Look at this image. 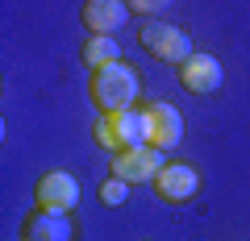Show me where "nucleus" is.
I'll return each instance as SVG.
<instances>
[{
	"label": "nucleus",
	"mask_w": 250,
	"mask_h": 241,
	"mask_svg": "<svg viewBox=\"0 0 250 241\" xmlns=\"http://www.w3.org/2000/svg\"><path fill=\"white\" fill-rule=\"evenodd\" d=\"M92 104L100 112H121V108H134L138 104V92H142V79L129 63H108L100 71H92Z\"/></svg>",
	"instance_id": "obj_1"
},
{
	"label": "nucleus",
	"mask_w": 250,
	"mask_h": 241,
	"mask_svg": "<svg viewBox=\"0 0 250 241\" xmlns=\"http://www.w3.org/2000/svg\"><path fill=\"white\" fill-rule=\"evenodd\" d=\"M125 4H129L134 17H159V13H167L175 0H125Z\"/></svg>",
	"instance_id": "obj_13"
},
{
	"label": "nucleus",
	"mask_w": 250,
	"mask_h": 241,
	"mask_svg": "<svg viewBox=\"0 0 250 241\" xmlns=\"http://www.w3.org/2000/svg\"><path fill=\"white\" fill-rule=\"evenodd\" d=\"M38 208H50V212H75L80 208V179L67 175V170H46L38 179Z\"/></svg>",
	"instance_id": "obj_6"
},
{
	"label": "nucleus",
	"mask_w": 250,
	"mask_h": 241,
	"mask_svg": "<svg viewBox=\"0 0 250 241\" xmlns=\"http://www.w3.org/2000/svg\"><path fill=\"white\" fill-rule=\"evenodd\" d=\"M138 42H142V50L150 54V58L171 63V67H179L188 54H192V37H188V29H179L175 21H146V25L138 29Z\"/></svg>",
	"instance_id": "obj_3"
},
{
	"label": "nucleus",
	"mask_w": 250,
	"mask_h": 241,
	"mask_svg": "<svg viewBox=\"0 0 250 241\" xmlns=\"http://www.w3.org/2000/svg\"><path fill=\"white\" fill-rule=\"evenodd\" d=\"M92 137H96V146H100V150H108V154L134 150V146H150V121H146V108L100 112Z\"/></svg>",
	"instance_id": "obj_2"
},
{
	"label": "nucleus",
	"mask_w": 250,
	"mask_h": 241,
	"mask_svg": "<svg viewBox=\"0 0 250 241\" xmlns=\"http://www.w3.org/2000/svg\"><path fill=\"white\" fill-rule=\"evenodd\" d=\"M129 4L125 0H88L83 4V25L88 34H117L121 25H129Z\"/></svg>",
	"instance_id": "obj_10"
},
{
	"label": "nucleus",
	"mask_w": 250,
	"mask_h": 241,
	"mask_svg": "<svg viewBox=\"0 0 250 241\" xmlns=\"http://www.w3.org/2000/svg\"><path fill=\"white\" fill-rule=\"evenodd\" d=\"M221 79H225V67H221V58L208 54V50H192L184 63H179V83H184V92H192V96H213V92L221 88Z\"/></svg>",
	"instance_id": "obj_4"
},
{
	"label": "nucleus",
	"mask_w": 250,
	"mask_h": 241,
	"mask_svg": "<svg viewBox=\"0 0 250 241\" xmlns=\"http://www.w3.org/2000/svg\"><path fill=\"white\" fill-rule=\"evenodd\" d=\"M154 191H159L163 204H188V200L200 191V175L196 167H188V162H167L154 179Z\"/></svg>",
	"instance_id": "obj_8"
},
{
	"label": "nucleus",
	"mask_w": 250,
	"mask_h": 241,
	"mask_svg": "<svg viewBox=\"0 0 250 241\" xmlns=\"http://www.w3.org/2000/svg\"><path fill=\"white\" fill-rule=\"evenodd\" d=\"M80 58L92 67V71H100V67H108V63H121V46H117L113 34H92L88 42H83Z\"/></svg>",
	"instance_id": "obj_11"
},
{
	"label": "nucleus",
	"mask_w": 250,
	"mask_h": 241,
	"mask_svg": "<svg viewBox=\"0 0 250 241\" xmlns=\"http://www.w3.org/2000/svg\"><path fill=\"white\" fill-rule=\"evenodd\" d=\"M167 167V158H163V150H154V146H134V150H121L113 154V175L125 179V183H154L159 179V170Z\"/></svg>",
	"instance_id": "obj_5"
},
{
	"label": "nucleus",
	"mask_w": 250,
	"mask_h": 241,
	"mask_svg": "<svg viewBox=\"0 0 250 241\" xmlns=\"http://www.w3.org/2000/svg\"><path fill=\"white\" fill-rule=\"evenodd\" d=\"M146 121H150V146L154 150H175L184 142V112L167 100H150L146 104Z\"/></svg>",
	"instance_id": "obj_7"
},
{
	"label": "nucleus",
	"mask_w": 250,
	"mask_h": 241,
	"mask_svg": "<svg viewBox=\"0 0 250 241\" xmlns=\"http://www.w3.org/2000/svg\"><path fill=\"white\" fill-rule=\"evenodd\" d=\"M75 224L71 212H50V208H38L25 224H21V241H71Z\"/></svg>",
	"instance_id": "obj_9"
},
{
	"label": "nucleus",
	"mask_w": 250,
	"mask_h": 241,
	"mask_svg": "<svg viewBox=\"0 0 250 241\" xmlns=\"http://www.w3.org/2000/svg\"><path fill=\"white\" fill-rule=\"evenodd\" d=\"M129 187H134V183H125V179L108 175L104 183H100V204H104V208H121L125 200H129Z\"/></svg>",
	"instance_id": "obj_12"
}]
</instances>
